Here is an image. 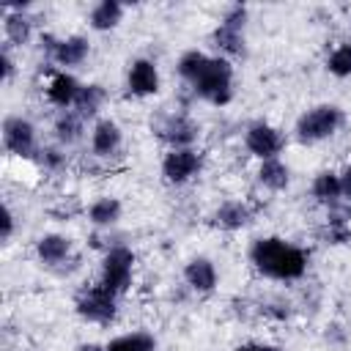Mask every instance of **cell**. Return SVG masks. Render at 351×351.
Wrapping results in <instances>:
<instances>
[{"label":"cell","instance_id":"cell-2","mask_svg":"<svg viewBox=\"0 0 351 351\" xmlns=\"http://www.w3.org/2000/svg\"><path fill=\"white\" fill-rule=\"evenodd\" d=\"M192 93L214 107H225L233 99V66L222 55H208L203 71L189 82Z\"/></svg>","mask_w":351,"mask_h":351},{"label":"cell","instance_id":"cell-31","mask_svg":"<svg viewBox=\"0 0 351 351\" xmlns=\"http://www.w3.org/2000/svg\"><path fill=\"white\" fill-rule=\"evenodd\" d=\"M11 236H14V211H11V206H3V233H0V239L11 241Z\"/></svg>","mask_w":351,"mask_h":351},{"label":"cell","instance_id":"cell-19","mask_svg":"<svg viewBox=\"0 0 351 351\" xmlns=\"http://www.w3.org/2000/svg\"><path fill=\"white\" fill-rule=\"evenodd\" d=\"M121 19H123V3H118V0H101L88 14V25L99 33H107V30L118 27Z\"/></svg>","mask_w":351,"mask_h":351},{"label":"cell","instance_id":"cell-7","mask_svg":"<svg viewBox=\"0 0 351 351\" xmlns=\"http://www.w3.org/2000/svg\"><path fill=\"white\" fill-rule=\"evenodd\" d=\"M154 132L170 148H195V143L200 137V126L189 115H184V112H167V115H162L154 123Z\"/></svg>","mask_w":351,"mask_h":351},{"label":"cell","instance_id":"cell-13","mask_svg":"<svg viewBox=\"0 0 351 351\" xmlns=\"http://www.w3.org/2000/svg\"><path fill=\"white\" fill-rule=\"evenodd\" d=\"M121 145H123V132L112 118H101V121L93 123V129H90V151H93V156L110 159V156H115L121 151Z\"/></svg>","mask_w":351,"mask_h":351},{"label":"cell","instance_id":"cell-21","mask_svg":"<svg viewBox=\"0 0 351 351\" xmlns=\"http://www.w3.org/2000/svg\"><path fill=\"white\" fill-rule=\"evenodd\" d=\"M258 181L266 186V189H271V192H282V189H288V184H291V167L277 156V159H263L261 165H258Z\"/></svg>","mask_w":351,"mask_h":351},{"label":"cell","instance_id":"cell-10","mask_svg":"<svg viewBox=\"0 0 351 351\" xmlns=\"http://www.w3.org/2000/svg\"><path fill=\"white\" fill-rule=\"evenodd\" d=\"M41 44L47 49V55L58 63V66H82L85 58L90 55V41L85 36H66V38H55V36H41Z\"/></svg>","mask_w":351,"mask_h":351},{"label":"cell","instance_id":"cell-17","mask_svg":"<svg viewBox=\"0 0 351 351\" xmlns=\"http://www.w3.org/2000/svg\"><path fill=\"white\" fill-rule=\"evenodd\" d=\"M71 239L69 236H60V233H44L38 241H36V258L44 263V266H60L71 258Z\"/></svg>","mask_w":351,"mask_h":351},{"label":"cell","instance_id":"cell-16","mask_svg":"<svg viewBox=\"0 0 351 351\" xmlns=\"http://www.w3.org/2000/svg\"><path fill=\"white\" fill-rule=\"evenodd\" d=\"M80 90H82V82L74 74L58 71L49 80V85H47V99H49V104H55L60 110H71L74 101H77V96H80Z\"/></svg>","mask_w":351,"mask_h":351},{"label":"cell","instance_id":"cell-14","mask_svg":"<svg viewBox=\"0 0 351 351\" xmlns=\"http://www.w3.org/2000/svg\"><path fill=\"white\" fill-rule=\"evenodd\" d=\"M184 282L195 291V293H211L219 282V274H217V266L211 258L206 255H195L184 263Z\"/></svg>","mask_w":351,"mask_h":351},{"label":"cell","instance_id":"cell-18","mask_svg":"<svg viewBox=\"0 0 351 351\" xmlns=\"http://www.w3.org/2000/svg\"><path fill=\"white\" fill-rule=\"evenodd\" d=\"M3 33L5 44L25 47L33 38V19L25 11H3Z\"/></svg>","mask_w":351,"mask_h":351},{"label":"cell","instance_id":"cell-22","mask_svg":"<svg viewBox=\"0 0 351 351\" xmlns=\"http://www.w3.org/2000/svg\"><path fill=\"white\" fill-rule=\"evenodd\" d=\"M121 211H123L121 200L104 195V197H96V200L88 206V222H90L93 228H110V225H115V222L121 219Z\"/></svg>","mask_w":351,"mask_h":351},{"label":"cell","instance_id":"cell-26","mask_svg":"<svg viewBox=\"0 0 351 351\" xmlns=\"http://www.w3.org/2000/svg\"><path fill=\"white\" fill-rule=\"evenodd\" d=\"M206 60H208V55H206V52H200V49H186V52L178 58L176 71H178V77L189 85V82H195V77L203 71Z\"/></svg>","mask_w":351,"mask_h":351},{"label":"cell","instance_id":"cell-32","mask_svg":"<svg viewBox=\"0 0 351 351\" xmlns=\"http://www.w3.org/2000/svg\"><path fill=\"white\" fill-rule=\"evenodd\" d=\"M340 195H343V200L351 203V165L340 170Z\"/></svg>","mask_w":351,"mask_h":351},{"label":"cell","instance_id":"cell-30","mask_svg":"<svg viewBox=\"0 0 351 351\" xmlns=\"http://www.w3.org/2000/svg\"><path fill=\"white\" fill-rule=\"evenodd\" d=\"M0 66H3V82H11L14 74H16V63H14V58H11L8 44L0 49Z\"/></svg>","mask_w":351,"mask_h":351},{"label":"cell","instance_id":"cell-5","mask_svg":"<svg viewBox=\"0 0 351 351\" xmlns=\"http://www.w3.org/2000/svg\"><path fill=\"white\" fill-rule=\"evenodd\" d=\"M134 252L123 244H115L104 252L101 258V280L99 285H104L107 291H112L115 296H123L132 285V274H134Z\"/></svg>","mask_w":351,"mask_h":351},{"label":"cell","instance_id":"cell-3","mask_svg":"<svg viewBox=\"0 0 351 351\" xmlns=\"http://www.w3.org/2000/svg\"><path fill=\"white\" fill-rule=\"evenodd\" d=\"M343 123H346V115L337 104H315L299 115L293 134L299 143L313 145V143H321V140H329L332 134H337V129Z\"/></svg>","mask_w":351,"mask_h":351},{"label":"cell","instance_id":"cell-4","mask_svg":"<svg viewBox=\"0 0 351 351\" xmlns=\"http://www.w3.org/2000/svg\"><path fill=\"white\" fill-rule=\"evenodd\" d=\"M247 5L236 3L228 5L219 25L211 30V44L222 52V58H244L247 52V41H244V27H247Z\"/></svg>","mask_w":351,"mask_h":351},{"label":"cell","instance_id":"cell-9","mask_svg":"<svg viewBox=\"0 0 351 351\" xmlns=\"http://www.w3.org/2000/svg\"><path fill=\"white\" fill-rule=\"evenodd\" d=\"M244 145H247V151H250L252 156H258L261 162H263V159H277V154L285 148V134H282L277 126L266 123V121H255V123H250L247 132H244Z\"/></svg>","mask_w":351,"mask_h":351},{"label":"cell","instance_id":"cell-28","mask_svg":"<svg viewBox=\"0 0 351 351\" xmlns=\"http://www.w3.org/2000/svg\"><path fill=\"white\" fill-rule=\"evenodd\" d=\"M326 71L335 74V77H340V80L351 77V41H346V44H340V47H335V49L329 52V58H326Z\"/></svg>","mask_w":351,"mask_h":351},{"label":"cell","instance_id":"cell-11","mask_svg":"<svg viewBox=\"0 0 351 351\" xmlns=\"http://www.w3.org/2000/svg\"><path fill=\"white\" fill-rule=\"evenodd\" d=\"M3 148L14 156L36 154V126L22 115H8L3 121Z\"/></svg>","mask_w":351,"mask_h":351},{"label":"cell","instance_id":"cell-12","mask_svg":"<svg viewBox=\"0 0 351 351\" xmlns=\"http://www.w3.org/2000/svg\"><path fill=\"white\" fill-rule=\"evenodd\" d=\"M159 85H162V80H159V69H156V63L154 60H148V58H134L132 63H129V71H126V88H129V93L132 96H154V93H159Z\"/></svg>","mask_w":351,"mask_h":351},{"label":"cell","instance_id":"cell-34","mask_svg":"<svg viewBox=\"0 0 351 351\" xmlns=\"http://www.w3.org/2000/svg\"><path fill=\"white\" fill-rule=\"evenodd\" d=\"M74 351H107V346H99V343H80Z\"/></svg>","mask_w":351,"mask_h":351},{"label":"cell","instance_id":"cell-15","mask_svg":"<svg viewBox=\"0 0 351 351\" xmlns=\"http://www.w3.org/2000/svg\"><path fill=\"white\" fill-rule=\"evenodd\" d=\"M252 222V208L244 203V200H225L219 203V208H214L211 214V225L219 228V230H241Z\"/></svg>","mask_w":351,"mask_h":351},{"label":"cell","instance_id":"cell-29","mask_svg":"<svg viewBox=\"0 0 351 351\" xmlns=\"http://www.w3.org/2000/svg\"><path fill=\"white\" fill-rule=\"evenodd\" d=\"M38 154H41L38 159H41V165H44L47 170H60V167L66 165V154H60V151H58V148H52V145L41 148Z\"/></svg>","mask_w":351,"mask_h":351},{"label":"cell","instance_id":"cell-25","mask_svg":"<svg viewBox=\"0 0 351 351\" xmlns=\"http://www.w3.org/2000/svg\"><path fill=\"white\" fill-rule=\"evenodd\" d=\"M107 351H156V337L148 332H126L107 343Z\"/></svg>","mask_w":351,"mask_h":351},{"label":"cell","instance_id":"cell-24","mask_svg":"<svg viewBox=\"0 0 351 351\" xmlns=\"http://www.w3.org/2000/svg\"><path fill=\"white\" fill-rule=\"evenodd\" d=\"M104 101H107V90H104L101 85H96V82H88V85H82V90H80V96H77V101H74L71 110H74L80 118L90 121V118H96V112L104 107Z\"/></svg>","mask_w":351,"mask_h":351},{"label":"cell","instance_id":"cell-8","mask_svg":"<svg viewBox=\"0 0 351 351\" xmlns=\"http://www.w3.org/2000/svg\"><path fill=\"white\" fill-rule=\"evenodd\" d=\"M203 167V154L197 148H170L162 159V178L173 186L192 181Z\"/></svg>","mask_w":351,"mask_h":351},{"label":"cell","instance_id":"cell-20","mask_svg":"<svg viewBox=\"0 0 351 351\" xmlns=\"http://www.w3.org/2000/svg\"><path fill=\"white\" fill-rule=\"evenodd\" d=\"M52 132L60 145H74L85 134V118H80L74 110H60V115L52 123Z\"/></svg>","mask_w":351,"mask_h":351},{"label":"cell","instance_id":"cell-33","mask_svg":"<svg viewBox=\"0 0 351 351\" xmlns=\"http://www.w3.org/2000/svg\"><path fill=\"white\" fill-rule=\"evenodd\" d=\"M233 351H280V348L271 346V343H241V346H236Z\"/></svg>","mask_w":351,"mask_h":351},{"label":"cell","instance_id":"cell-23","mask_svg":"<svg viewBox=\"0 0 351 351\" xmlns=\"http://www.w3.org/2000/svg\"><path fill=\"white\" fill-rule=\"evenodd\" d=\"M310 195H313L318 203H324V206H335L337 200H343V195H340V173H335V170H321V173L313 178V184H310Z\"/></svg>","mask_w":351,"mask_h":351},{"label":"cell","instance_id":"cell-27","mask_svg":"<svg viewBox=\"0 0 351 351\" xmlns=\"http://www.w3.org/2000/svg\"><path fill=\"white\" fill-rule=\"evenodd\" d=\"M318 239L324 244H346L351 241V225L346 222V217H329L326 225L318 230Z\"/></svg>","mask_w":351,"mask_h":351},{"label":"cell","instance_id":"cell-1","mask_svg":"<svg viewBox=\"0 0 351 351\" xmlns=\"http://www.w3.org/2000/svg\"><path fill=\"white\" fill-rule=\"evenodd\" d=\"M252 266L269 280H299L307 271V250L280 239V236H261L250 244Z\"/></svg>","mask_w":351,"mask_h":351},{"label":"cell","instance_id":"cell-6","mask_svg":"<svg viewBox=\"0 0 351 351\" xmlns=\"http://www.w3.org/2000/svg\"><path fill=\"white\" fill-rule=\"evenodd\" d=\"M74 310L82 321L88 324H112L118 315V296L112 291H107L104 285H93L88 291H82L74 302Z\"/></svg>","mask_w":351,"mask_h":351}]
</instances>
